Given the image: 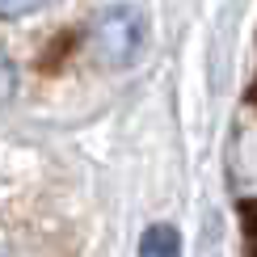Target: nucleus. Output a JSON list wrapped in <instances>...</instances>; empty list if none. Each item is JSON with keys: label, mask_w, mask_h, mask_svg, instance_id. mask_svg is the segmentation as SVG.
I'll use <instances>...</instances> for the list:
<instances>
[{"label": "nucleus", "mask_w": 257, "mask_h": 257, "mask_svg": "<svg viewBox=\"0 0 257 257\" xmlns=\"http://www.w3.org/2000/svg\"><path fill=\"white\" fill-rule=\"evenodd\" d=\"M89 42L97 51V59H105L110 68H122V63H131L144 51V17L131 5H114L93 21Z\"/></svg>", "instance_id": "obj_1"}, {"label": "nucleus", "mask_w": 257, "mask_h": 257, "mask_svg": "<svg viewBox=\"0 0 257 257\" xmlns=\"http://www.w3.org/2000/svg\"><path fill=\"white\" fill-rule=\"evenodd\" d=\"M139 257H181V236L169 223H152L139 236Z\"/></svg>", "instance_id": "obj_2"}]
</instances>
